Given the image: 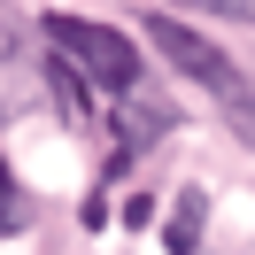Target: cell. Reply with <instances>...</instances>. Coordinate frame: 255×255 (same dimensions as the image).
<instances>
[{"mask_svg": "<svg viewBox=\"0 0 255 255\" xmlns=\"http://www.w3.org/2000/svg\"><path fill=\"white\" fill-rule=\"evenodd\" d=\"M39 31H47V47H54V62L62 70H78L85 85H101V93H139V70H147V54L131 47L124 31H116V23H93V16H62V8H54L47 23H39Z\"/></svg>", "mask_w": 255, "mask_h": 255, "instance_id": "6da1fadb", "label": "cell"}, {"mask_svg": "<svg viewBox=\"0 0 255 255\" xmlns=\"http://www.w3.org/2000/svg\"><path fill=\"white\" fill-rule=\"evenodd\" d=\"M147 47H155L170 70H186V78L201 85V93H217V109L232 116V131H240V139H255V85L240 78V70L224 62V54L209 47L201 31H186L178 16H147Z\"/></svg>", "mask_w": 255, "mask_h": 255, "instance_id": "7a4b0ae2", "label": "cell"}, {"mask_svg": "<svg viewBox=\"0 0 255 255\" xmlns=\"http://www.w3.org/2000/svg\"><path fill=\"white\" fill-rule=\"evenodd\" d=\"M201 217H209V193H201V186H186V193H178V209H170L162 248H170V255H193V248H201Z\"/></svg>", "mask_w": 255, "mask_h": 255, "instance_id": "3957f363", "label": "cell"}, {"mask_svg": "<svg viewBox=\"0 0 255 255\" xmlns=\"http://www.w3.org/2000/svg\"><path fill=\"white\" fill-rule=\"evenodd\" d=\"M23 224H31V201H23V186H16V170L0 162V240H16Z\"/></svg>", "mask_w": 255, "mask_h": 255, "instance_id": "277c9868", "label": "cell"}, {"mask_svg": "<svg viewBox=\"0 0 255 255\" xmlns=\"http://www.w3.org/2000/svg\"><path fill=\"white\" fill-rule=\"evenodd\" d=\"M201 16H224V23H255V0H186Z\"/></svg>", "mask_w": 255, "mask_h": 255, "instance_id": "5b68a950", "label": "cell"}]
</instances>
